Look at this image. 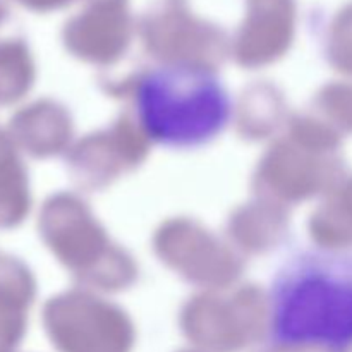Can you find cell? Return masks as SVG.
Returning a JSON list of instances; mask_svg holds the SVG:
<instances>
[{
	"mask_svg": "<svg viewBox=\"0 0 352 352\" xmlns=\"http://www.w3.org/2000/svg\"><path fill=\"white\" fill-rule=\"evenodd\" d=\"M267 337L277 349H352V248L289 253L268 289Z\"/></svg>",
	"mask_w": 352,
	"mask_h": 352,
	"instance_id": "1",
	"label": "cell"
},
{
	"mask_svg": "<svg viewBox=\"0 0 352 352\" xmlns=\"http://www.w3.org/2000/svg\"><path fill=\"white\" fill-rule=\"evenodd\" d=\"M134 107L144 134L172 150L206 146L226 131L234 112L226 82L189 62L148 69L138 81Z\"/></svg>",
	"mask_w": 352,
	"mask_h": 352,
	"instance_id": "2",
	"label": "cell"
}]
</instances>
